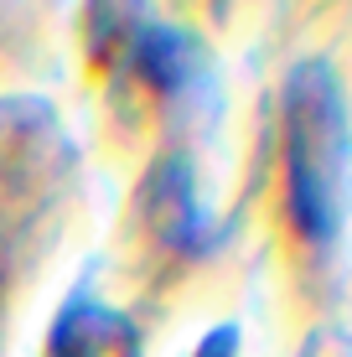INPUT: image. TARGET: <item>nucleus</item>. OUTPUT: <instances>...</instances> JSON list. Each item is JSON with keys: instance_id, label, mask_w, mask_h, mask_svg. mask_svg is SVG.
<instances>
[{"instance_id": "f257e3e1", "label": "nucleus", "mask_w": 352, "mask_h": 357, "mask_svg": "<svg viewBox=\"0 0 352 357\" xmlns=\"http://www.w3.org/2000/svg\"><path fill=\"white\" fill-rule=\"evenodd\" d=\"M352 135L342 89L326 68H300L290 83V207L311 243H326L347 213Z\"/></svg>"}]
</instances>
